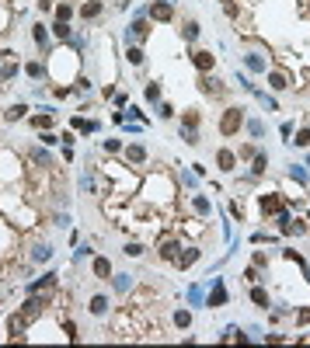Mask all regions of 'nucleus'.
Returning a JSON list of instances; mask_svg holds the SVG:
<instances>
[{
  "instance_id": "nucleus-23",
  "label": "nucleus",
  "mask_w": 310,
  "mask_h": 348,
  "mask_svg": "<svg viewBox=\"0 0 310 348\" xmlns=\"http://www.w3.org/2000/svg\"><path fill=\"white\" fill-rule=\"evenodd\" d=\"M126 60H129L133 67H143V60H147V56H143V49H140V46H129V49H126Z\"/></svg>"
},
{
  "instance_id": "nucleus-26",
  "label": "nucleus",
  "mask_w": 310,
  "mask_h": 348,
  "mask_svg": "<svg viewBox=\"0 0 310 348\" xmlns=\"http://www.w3.org/2000/svg\"><path fill=\"white\" fill-rule=\"evenodd\" d=\"M181 35H185V42H195V39H199V21H185Z\"/></svg>"
},
{
  "instance_id": "nucleus-11",
  "label": "nucleus",
  "mask_w": 310,
  "mask_h": 348,
  "mask_svg": "<svg viewBox=\"0 0 310 348\" xmlns=\"http://www.w3.org/2000/svg\"><path fill=\"white\" fill-rule=\"evenodd\" d=\"M87 310H91L94 317H105V313H108V296H101V292H98V296H91Z\"/></svg>"
},
{
  "instance_id": "nucleus-33",
  "label": "nucleus",
  "mask_w": 310,
  "mask_h": 348,
  "mask_svg": "<svg viewBox=\"0 0 310 348\" xmlns=\"http://www.w3.org/2000/svg\"><path fill=\"white\" fill-rule=\"evenodd\" d=\"M147 101H160V84H157V80H150V84H147Z\"/></svg>"
},
{
  "instance_id": "nucleus-43",
  "label": "nucleus",
  "mask_w": 310,
  "mask_h": 348,
  "mask_svg": "<svg viewBox=\"0 0 310 348\" xmlns=\"http://www.w3.org/2000/svg\"><path fill=\"white\" fill-rule=\"evenodd\" d=\"M91 91V80L87 77H77V94H87Z\"/></svg>"
},
{
  "instance_id": "nucleus-21",
  "label": "nucleus",
  "mask_w": 310,
  "mask_h": 348,
  "mask_svg": "<svg viewBox=\"0 0 310 348\" xmlns=\"http://www.w3.org/2000/svg\"><path fill=\"white\" fill-rule=\"evenodd\" d=\"M53 282H56V275L49 272V275H46V278H39V282H32V285H28V292H42V289L49 292V289H53Z\"/></svg>"
},
{
  "instance_id": "nucleus-45",
  "label": "nucleus",
  "mask_w": 310,
  "mask_h": 348,
  "mask_svg": "<svg viewBox=\"0 0 310 348\" xmlns=\"http://www.w3.org/2000/svg\"><path fill=\"white\" fill-rule=\"evenodd\" d=\"M105 150H108V153H119L122 143H119V139H105Z\"/></svg>"
},
{
  "instance_id": "nucleus-39",
  "label": "nucleus",
  "mask_w": 310,
  "mask_h": 348,
  "mask_svg": "<svg viewBox=\"0 0 310 348\" xmlns=\"http://www.w3.org/2000/svg\"><path fill=\"white\" fill-rule=\"evenodd\" d=\"M296 146H310V129H296V139H293Z\"/></svg>"
},
{
  "instance_id": "nucleus-38",
  "label": "nucleus",
  "mask_w": 310,
  "mask_h": 348,
  "mask_svg": "<svg viewBox=\"0 0 310 348\" xmlns=\"http://www.w3.org/2000/svg\"><path fill=\"white\" fill-rule=\"evenodd\" d=\"M181 139H185L188 146H199V133H195V129H181Z\"/></svg>"
},
{
  "instance_id": "nucleus-40",
  "label": "nucleus",
  "mask_w": 310,
  "mask_h": 348,
  "mask_svg": "<svg viewBox=\"0 0 310 348\" xmlns=\"http://www.w3.org/2000/svg\"><path fill=\"white\" fill-rule=\"evenodd\" d=\"M126 254H129V258H140V254H143V244H136V240L126 244Z\"/></svg>"
},
{
  "instance_id": "nucleus-27",
  "label": "nucleus",
  "mask_w": 310,
  "mask_h": 348,
  "mask_svg": "<svg viewBox=\"0 0 310 348\" xmlns=\"http://www.w3.org/2000/svg\"><path fill=\"white\" fill-rule=\"evenodd\" d=\"M265 171H268V157H265V153H254V167H251V174L258 178V174H265Z\"/></svg>"
},
{
  "instance_id": "nucleus-48",
  "label": "nucleus",
  "mask_w": 310,
  "mask_h": 348,
  "mask_svg": "<svg viewBox=\"0 0 310 348\" xmlns=\"http://www.w3.org/2000/svg\"><path fill=\"white\" fill-rule=\"evenodd\" d=\"M39 11H42V14H49V11H53V0H39Z\"/></svg>"
},
{
  "instance_id": "nucleus-8",
  "label": "nucleus",
  "mask_w": 310,
  "mask_h": 348,
  "mask_svg": "<svg viewBox=\"0 0 310 348\" xmlns=\"http://www.w3.org/2000/svg\"><path fill=\"white\" fill-rule=\"evenodd\" d=\"M129 35H133V42H143V39L150 35V21H143V18H136V21L129 25Z\"/></svg>"
},
{
  "instance_id": "nucleus-36",
  "label": "nucleus",
  "mask_w": 310,
  "mask_h": 348,
  "mask_svg": "<svg viewBox=\"0 0 310 348\" xmlns=\"http://www.w3.org/2000/svg\"><path fill=\"white\" fill-rule=\"evenodd\" d=\"M289 178H296L300 185H307V171H303L300 164H293V167H289Z\"/></svg>"
},
{
  "instance_id": "nucleus-25",
  "label": "nucleus",
  "mask_w": 310,
  "mask_h": 348,
  "mask_svg": "<svg viewBox=\"0 0 310 348\" xmlns=\"http://www.w3.org/2000/svg\"><path fill=\"white\" fill-rule=\"evenodd\" d=\"M112 285H115L119 292H129V289H133V275H112Z\"/></svg>"
},
{
  "instance_id": "nucleus-30",
  "label": "nucleus",
  "mask_w": 310,
  "mask_h": 348,
  "mask_svg": "<svg viewBox=\"0 0 310 348\" xmlns=\"http://www.w3.org/2000/svg\"><path fill=\"white\" fill-rule=\"evenodd\" d=\"M74 18V4H60L56 7V21H70Z\"/></svg>"
},
{
  "instance_id": "nucleus-9",
  "label": "nucleus",
  "mask_w": 310,
  "mask_h": 348,
  "mask_svg": "<svg viewBox=\"0 0 310 348\" xmlns=\"http://www.w3.org/2000/svg\"><path fill=\"white\" fill-rule=\"evenodd\" d=\"M227 303V289H223V278H213V292H209V306H223Z\"/></svg>"
},
{
  "instance_id": "nucleus-14",
  "label": "nucleus",
  "mask_w": 310,
  "mask_h": 348,
  "mask_svg": "<svg viewBox=\"0 0 310 348\" xmlns=\"http://www.w3.org/2000/svg\"><path fill=\"white\" fill-rule=\"evenodd\" d=\"M216 164H220V171H233L237 153H233V150H220V153H216Z\"/></svg>"
},
{
  "instance_id": "nucleus-10",
  "label": "nucleus",
  "mask_w": 310,
  "mask_h": 348,
  "mask_svg": "<svg viewBox=\"0 0 310 348\" xmlns=\"http://www.w3.org/2000/svg\"><path fill=\"white\" fill-rule=\"evenodd\" d=\"M49 258H53V244L49 240H39L32 247V261H49Z\"/></svg>"
},
{
  "instance_id": "nucleus-20",
  "label": "nucleus",
  "mask_w": 310,
  "mask_h": 348,
  "mask_svg": "<svg viewBox=\"0 0 310 348\" xmlns=\"http://www.w3.org/2000/svg\"><path fill=\"white\" fill-rule=\"evenodd\" d=\"M94 275L98 278H112V261H108V258H94Z\"/></svg>"
},
{
  "instance_id": "nucleus-19",
  "label": "nucleus",
  "mask_w": 310,
  "mask_h": 348,
  "mask_svg": "<svg viewBox=\"0 0 310 348\" xmlns=\"http://www.w3.org/2000/svg\"><path fill=\"white\" fill-rule=\"evenodd\" d=\"M32 39H35L39 49H46V46H49V32H46V25H32Z\"/></svg>"
},
{
  "instance_id": "nucleus-24",
  "label": "nucleus",
  "mask_w": 310,
  "mask_h": 348,
  "mask_svg": "<svg viewBox=\"0 0 310 348\" xmlns=\"http://www.w3.org/2000/svg\"><path fill=\"white\" fill-rule=\"evenodd\" d=\"M181 129H199V112H195V108H188V112L181 115Z\"/></svg>"
},
{
  "instance_id": "nucleus-6",
  "label": "nucleus",
  "mask_w": 310,
  "mask_h": 348,
  "mask_svg": "<svg viewBox=\"0 0 310 348\" xmlns=\"http://www.w3.org/2000/svg\"><path fill=\"white\" fill-rule=\"evenodd\" d=\"M275 216H279V230H282L286 237H289V233H303V230H307V223H300V219H289L286 212H275Z\"/></svg>"
},
{
  "instance_id": "nucleus-44",
  "label": "nucleus",
  "mask_w": 310,
  "mask_h": 348,
  "mask_svg": "<svg viewBox=\"0 0 310 348\" xmlns=\"http://www.w3.org/2000/svg\"><path fill=\"white\" fill-rule=\"evenodd\" d=\"M157 115H160V119H174V108H171V105H160Z\"/></svg>"
},
{
  "instance_id": "nucleus-4",
  "label": "nucleus",
  "mask_w": 310,
  "mask_h": 348,
  "mask_svg": "<svg viewBox=\"0 0 310 348\" xmlns=\"http://www.w3.org/2000/svg\"><path fill=\"white\" fill-rule=\"evenodd\" d=\"M199 91H202V94H213V98H223V94H227V87H223L216 77H209V73H202V80H199Z\"/></svg>"
},
{
  "instance_id": "nucleus-15",
  "label": "nucleus",
  "mask_w": 310,
  "mask_h": 348,
  "mask_svg": "<svg viewBox=\"0 0 310 348\" xmlns=\"http://www.w3.org/2000/svg\"><path fill=\"white\" fill-rule=\"evenodd\" d=\"M98 14H101V0H87V4L80 7V18H84V21H94Z\"/></svg>"
},
{
  "instance_id": "nucleus-49",
  "label": "nucleus",
  "mask_w": 310,
  "mask_h": 348,
  "mask_svg": "<svg viewBox=\"0 0 310 348\" xmlns=\"http://www.w3.org/2000/svg\"><path fill=\"white\" fill-rule=\"evenodd\" d=\"M296 320H300V324H310V310H300V313H296Z\"/></svg>"
},
{
  "instance_id": "nucleus-22",
  "label": "nucleus",
  "mask_w": 310,
  "mask_h": 348,
  "mask_svg": "<svg viewBox=\"0 0 310 348\" xmlns=\"http://www.w3.org/2000/svg\"><path fill=\"white\" fill-rule=\"evenodd\" d=\"M192 209H195L199 216H209V212H213V206H209V199H206V195H195V199H192Z\"/></svg>"
},
{
  "instance_id": "nucleus-50",
  "label": "nucleus",
  "mask_w": 310,
  "mask_h": 348,
  "mask_svg": "<svg viewBox=\"0 0 310 348\" xmlns=\"http://www.w3.org/2000/svg\"><path fill=\"white\" fill-rule=\"evenodd\" d=\"M307 167H310V153H307Z\"/></svg>"
},
{
  "instance_id": "nucleus-2",
  "label": "nucleus",
  "mask_w": 310,
  "mask_h": 348,
  "mask_svg": "<svg viewBox=\"0 0 310 348\" xmlns=\"http://www.w3.org/2000/svg\"><path fill=\"white\" fill-rule=\"evenodd\" d=\"M192 67L199 70V73H209V70L216 67V56H213L209 49H195V53H192Z\"/></svg>"
},
{
  "instance_id": "nucleus-29",
  "label": "nucleus",
  "mask_w": 310,
  "mask_h": 348,
  "mask_svg": "<svg viewBox=\"0 0 310 348\" xmlns=\"http://www.w3.org/2000/svg\"><path fill=\"white\" fill-rule=\"evenodd\" d=\"M32 126H35V129H49V126H53V112L46 108V115H35V119H32Z\"/></svg>"
},
{
  "instance_id": "nucleus-32",
  "label": "nucleus",
  "mask_w": 310,
  "mask_h": 348,
  "mask_svg": "<svg viewBox=\"0 0 310 348\" xmlns=\"http://www.w3.org/2000/svg\"><path fill=\"white\" fill-rule=\"evenodd\" d=\"M174 324H178V327L185 331V327L192 324V313H188V310H178V313H174Z\"/></svg>"
},
{
  "instance_id": "nucleus-34",
  "label": "nucleus",
  "mask_w": 310,
  "mask_h": 348,
  "mask_svg": "<svg viewBox=\"0 0 310 348\" xmlns=\"http://www.w3.org/2000/svg\"><path fill=\"white\" fill-rule=\"evenodd\" d=\"M247 133H251L254 139H261V136H265V126H261L258 119H251V122H247Z\"/></svg>"
},
{
  "instance_id": "nucleus-5",
  "label": "nucleus",
  "mask_w": 310,
  "mask_h": 348,
  "mask_svg": "<svg viewBox=\"0 0 310 348\" xmlns=\"http://www.w3.org/2000/svg\"><path fill=\"white\" fill-rule=\"evenodd\" d=\"M258 206H261L265 216H275V212H282V199H279V192H268V195L258 199Z\"/></svg>"
},
{
  "instance_id": "nucleus-35",
  "label": "nucleus",
  "mask_w": 310,
  "mask_h": 348,
  "mask_svg": "<svg viewBox=\"0 0 310 348\" xmlns=\"http://www.w3.org/2000/svg\"><path fill=\"white\" fill-rule=\"evenodd\" d=\"M74 129H80V133H94L98 126H94L91 119H74Z\"/></svg>"
},
{
  "instance_id": "nucleus-46",
  "label": "nucleus",
  "mask_w": 310,
  "mask_h": 348,
  "mask_svg": "<svg viewBox=\"0 0 310 348\" xmlns=\"http://www.w3.org/2000/svg\"><path fill=\"white\" fill-rule=\"evenodd\" d=\"M230 216H237V219H244V206H240V202H230Z\"/></svg>"
},
{
  "instance_id": "nucleus-17",
  "label": "nucleus",
  "mask_w": 310,
  "mask_h": 348,
  "mask_svg": "<svg viewBox=\"0 0 310 348\" xmlns=\"http://www.w3.org/2000/svg\"><path fill=\"white\" fill-rule=\"evenodd\" d=\"M178 251H181V244H178V240H164V244H160V258H164V261H174V258H178Z\"/></svg>"
},
{
  "instance_id": "nucleus-41",
  "label": "nucleus",
  "mask_w": 310,
  "mask_h": 348,
  "mask_svg": "<svg viewBox=\"0 0 310 348\" xmlns=\"http://www.w3.org/2000/svg\"><path fill=\"white\" fill-rule=\"evenodd\" d=\"M32 160H35V164H46V167H49V153H46V150H35V153H32Z\"/></svg>"
},
{
  "instance_id": "nucleus-28",
  "label": "nucleus",
  "mask_w": 310,
  "mask_h": 348,
  "mask_svg": "<svg viewBox=\"0 0 310 348\" xmlns=\"http://www.w3.org/2000/svg\"><path fill=\"white\" fill-rule=\"evenodd\" d=\"M25 112H28V108H25V105H11V108H7V115H4V119H7V122H18V119H25Z\"/></svg>"
},
{
  "instance_id": "nucleus-31",
  "label": "nucleus",
  "mask_w": 310,
  "mask_h": 348,
  "mask_svg": "<svg viewBox=\"0 0 310 348\" xmlns=\"http://www.w3.org/2000/svg\"><path fill=\"white\" fill-rule=\"evenodd\" d=\"M251 299H254L258 306H268V292H265L261 285H254V289H251Z\"/></svg>"
},
{
  "instance_id": "nucleus-37",
  "label": "nucleus",
  "mask_w": 310,
  "mask_h": 348,
  "mask_svg": "<svg viewBox=\"0 0 310 348\" xmlns=\"http://www.w3.org/2000/svg\"><path fill=\"white\" fill-rule=\"evenodd\" d=\"M25 73H28L32 80H39V77H42L46 70H42V63H28V67H25Z\"/></svg>"
},
{
  "instance_id": "nucleus-18",
  "label": "nucleus",
  "mask_w": 310,
  "mask_h": 348,
  "mask_svg": "<svg viewBox=\"0 0 310 348\" xmlns=\"http://www.w3.org/2000/svg\"><path fill=\"white\" fill-rule=\"evenodd\" d=\"M53 35H56V39H63V42H70V39H74L70 21H56V25H53Z\"/></svg>"
},
{
  "instance_id": "nucleus-12",
  "label": "nucleus",
  "mask_w": 310,
  "mask_h": 348,
  "mask_svg": "<svg viewBox=\"0 0 310 348\" xmlns=\"http://www.w3.org/2000/svg\"><path fill=\"white\" fill-rule=\"evenodd\" d=\"M268 87H272V91H286V87H289L286 73H282V70H268Z\"/></svg>"
},
{
  "instance_id": "nucleus-3",
  "label": "nucleus",
  "mask_w": 310,
  "mask_h": 348,
  "mask_svg": "<svg viewBox=\"0 0 310 348\" xmlns=\"http://www.w3.org/2000/svg\"><path fill=\"white\" fill-rule=\"evenodd\" d=\"M147 14H150L154 21H171V18H174V7H171V0H154Z\"/></svg>"
},
{
  "instance_id": "nucleus-1",
  "label": "nucleus",
  "mask_w": 310,
  "mask_h": 348,
  "mask_svg": "<svg viewBox=\"0 0 310 348\" xmlns=\"http://www.w3.org/2000/svg\"><path fill=\"white\" fill-rule=\"evenodd\" d=\"M240 126H244V108L230 105V108L223 112V119H220V136H237Z\"/></svg>"
},
{
  "instance_id": "nucleus-7",
  "label": "nucleus",
  "mask_w": 310,
  "mask_h": 348,
  "mask_svg": "<svg viewBox=\"0 0 310 348\" xmlns=\"http://www.w3.org/2000/svg\"><path fill=\"white\" fill-rule=\"evenodd\" d=\"M244 67L251 70V73H268V63H265L258 53H244Z\"/></svg>"
},
{
  "instance_id": "nucleus-42",
  "label": "nucleus",
  "mask_w": 310,
  "mask_h": 348,
  "mask_svg": "<svg viewBox=\"0 0 310 348\" xmlns=\"http://www.w3.org/2000/svg\"><path fill=\"white\" fill-rule=\"evenodd\" d=\"M268 265V254L265 251H254V268H265Z\"/></svg>"
},
{
  "instance_id": "nucleus-13",
  "label": "nucleus",
  "mask_w": 310,
  "mask_h": 348,
  "mask_svg": "<svg viewBox=\"0 0 310 348\" xmlns=\"http://www.w3.org/2000/svg\"><path fill=\"white\" fill-rule=\"evenodd\" d=\"M174 261H178L181 268H188V265H195V261H199V251H195V247H181Z\"/></svg>"
},
{
  "instance_id": "nucleus-47",
  "label": "nucleus",
  "mask_w": 310,
  "mask_h": 348,
  "mask_svg": "<svg viewBox=\"0 0 310 348\" xmlns=\"http://www.w3.org/2000/svg\"><path fill=\"white\" fill-rule=\"evenodd\" d=\"M67 338H70V341H77L80 334H77V324H67Z\"/></svg>"
},
{
  "instance_id": "nucleus-16",
  "label": "nucleus",
  "mask_w": 310,
  "mask_h": 348,
  "mask_svg": "<svg viewBox=\"0 0 310 348\" xmlns=\"http://www.w3.org/2000/svg\"><path fill=\"white\" fill-rule=\"evenodd\" d=\"M126 160H133V164H143V160H147V150H143L140 143H129V146H126Z\"/></svg>"
}]
</instances>
